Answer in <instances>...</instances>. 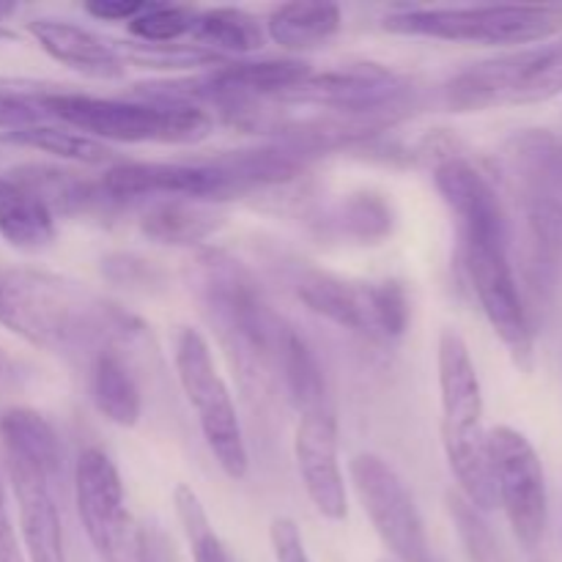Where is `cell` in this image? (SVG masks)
<instances>
[{
	"instance_id": "6da1fadb",
	"label": "cell",
	"mask_w": 562,
	"mask_h": 562,
	"mask_svg": "<svg viewBox=\"0 0 562 562\" xmlns=\"http://www.w3.org/2000/svg\"><path fill=\"white\" fill-rule=\"evenodd\" d=\"M0 324L49 355L93 357L135 329L119 307L36 269H0Z\"/></svg>"
},
{
	"instance_id": "7a4b0ae2",
	"label": "cell",
	"mask_w": 562,
	"mask_h": 562,
	"mask_svg": "<svg viewBox=\"0 0 562 562\" xmlns=\"http://www.w3.org/2000/svg\"><path fill=\"white\" fill-rule=\"evenodd\" d=\"M36 102L47 119L99 143L187 146L203 140L214 126L206 108L179 99H110L77 91H36Z\"/></svg>"
},
{
	"instance_id": "3957f363",
	"label": "cell",
	"mask_w": 562,
	"mask_h": 562,
	"mask_svg": "<svg viewBox=\"0 0 562 562\" xmlns=\"http://www.w3.org/2000/svg\"><path fill=\"white\" fill-rule=\"evenodd\" d=\"M442 448L461 497L481 514L497 508L488 467V431L483 428V390L470 346L456 329H442L437 349Z\"/></svg>"
},
{
	"instance_id": "277c9868",
	"label": "cell",
	"mask_w": 562,
	"mask_h": 562,
	"mask_svg": "<svg viewBox=\"0 0 562 562\" xmlns=\"http://www.w3.org/2000/svg\"><path fill=\"white\" fill-rule=\"evenodd\" d=\"M384 31L456 44H488V47L530 44L532 47L560 36L562 5L497 3L401 9L384 16Z\"/></svg>"
},
{
	"instance_id": "5b68a950",
	"label": "cell",
	"mask_w": 562,
	"mask_h": 562,
	"mask_svg": "<svg viewBox=\"0 0 562 562\" xmlns=\"http://www.w3.org/2000/svg\"><path fill=\"white\" fill-rule=\"evenodd\" d=\"M562 93V38L472 64L445 82V104L456 113L538 104Z\"/></svg>"
},
{
	"instance_id": "8992f818",
	"label": "cell",
	"mask_w": 562,
	"mask_h": 562,
	"mask_svg": "<svg viewBox=\"0 0 562 562\" xmlns=\"http://www.w3.org/2000/svg\"><path fill=\"white\" fill-rule=\"evenodd\" d=\"M176 376L187 401L195 409L198 426L214 461L231 481H245L250 470L245 431L223 373L214 366L209 340L195 327H181L176 335Z\"/></svg>"
},
{
	"instance_id": "52a82bcc",
	"label": "cell",
	"mask_w": 562,
	"mask_h": 562,
	"mask_svg": "<svg viewBox=\"0 0 562 562\" xmlns=\"http://www.w3.org/2000/svg\"><path fill=\"white\" fill-rule=\"evenodd\" d=\"M508 245L510 231L461 234L459 258L486 322L492 324L516 366L530 371L536 338H532V322L519 280H516L514 263H510Z\"/></svg>"
},
{
	"instance_id": "ba28073f",
	"label": "cell",
	"mask_w": 562,
	"mask_h": 562,
	"mask_svg": "<svg viewBox=\"0 0 562 562\" xmlns=\"http://www.w3.org/2000/svg\"><path fill=\"white\" fill-rule=\"evenodd\" d=\"M296 294L322 318L371 340H398L409 327V294L393 280L357 283L327 272H307Z\"/></svg>"
},
{
	"instance_id": "9c48e42d",
	"label": "cell",
	"mask_w": 562,
	"mask_h": 562,
	"mask_svg": "<svg viewBox=\"0 0 562 562\" xmlns=\"http://www.w3.org/2000/svg\"><path fill=\"white\" fill-rule=\"evenodd\" d=\"M349 477L362 510L395 562H439L409 486L382 456L357 453Z\"/></svg>"
},
{
	"instance_id": "30bf717a",
	"label": "cell",
	"mask_w": 562,
	"mask_h": 562,
	"mask_svg": "<svg viewBox=\"0 0 562 562\" xmlns=\"http://www.w3.org/2000/svg\"><path fill=\"white\" fill-rule=\"evenodd\" d=\"M488 467L494 499L503 505L516 541L525 549L541 547L547 536V475L530 439L510 426L488 428Z\"/></svg>"
},
{
	"instance_id": "8fae6325",
	"label": "cell",
	"mask_w": 562,
	"mask_h": 562,
	"mask_svg": "<svg viewBox=\"0 0 562 562\" xmlns=\"http://www.w3.org/2000/svg\"><path fill=\"white\" fill-rule=\"evenodd\" d=\"M75 503L82 530L102 562H132L137 525L126 508L119 467L102 448H86L75 464Z\"/></svg>"
},
{
	"instance_id": "7c38bea8",
	"label": "cell",
	"mask_w": 562,
	"mask_h": 562,
	"mask_svg": "<svg viewBox=\"0 0 562 562\" xmlns=\"http://www.w3.org/2000/svg\"><path fill=\"white\" fill-rule=\"evenodd\" d=\"M104 201H223V198L241 192V184L234 179L220 159L206 165L181 162H119L99 181Z\"/></svg>"
},
{
	"instance_id": "4fadbf2b",
	"label": "cell",
	"mask_w": 562,
	"mask_h": 562,
	"mask_svg": "<svg viewBox=\"0 0 562 562\" xmlns=\"http://www.w3.org/2000/svg\"><path fill=\"white\" fill-rule=\"evenodd\" d=\"M404 97L406 82L395 71L376 64H351L322 71V75L313 71L300 88H294L280 102L316 104V108L344 113L349 119H357V115L373 119L384 110L398 108Z\"/></svg>"
},
{
	"instance_id": "5bb4252c",
	"label": "cell",
	"mask_w": 562,
	"mask_h": 562,
	"mask_svg": "<svg viewBox=\"0 0 562 562\" xmlns=\"http://www.w3.org/2000/svg\"><path fill=\"white\" fill-rule=\"evenodd\" d=\"M294 456L313 508L329 521L346 519L349 497H346V475L340 470L338 417L333 404L302 412L294 434Z\"/></svg>"
},
{
	"instance_id": "9a60e30c",
	"label": "cell",
	"mask_w": 562,
	"mask_h": 562,
	"mask_svg": "<svg viewBox=\"0 0 562 562\" xmlns=\"http://www.w3.org/2000/svg\"><path fill=\"white\" fill-rule=\"evenodd\" d=\"M11 492L20 514L22 549L27 562H66L64 525H60L58 503H55L49 477L22 461L5 459Z\"/></svg>"
},
{
	"instance_id": "2e32d148",
	"label": "cell",
	"mask_w": 562,
	"mask_h": 562,
	"mask_svg": "<svg viewBox=\"0 0 562 562\" xmlns=\"http://www.w3.org/2000/svg\"><path fill=\"white\" fill-rule=\"evenodd\" d=\"M27 33L38 42V47L64 64L66 69L77 71L91 80H121L126 71V55L99 33L77 25L69 20L55 16H38L27 22Z\"/></svg>"
},
{
	"instance_id": "e0dca14e",
	"label": "cell",
	"mask_w": 562,
	"mask_h": 562,
	"mask_svg": "<svg viewBox=\"0 0 562 562\" xmlns=\"http://www.w3.org/2000/svg\"><path fill=\"white\" fill-rule=\"evenodd\" d=\"M0 442H3L5 459L22 461L33 467L49 481H58L64 470V448L53 423L36 409L27 406H11L0 412Z\"/></svg>"
},
{
	"instance_id": "ac0fdd59",
	"label": "cell",
	"mask_w": 562,
	"mask_h": 562,
	"mask_svg": "<svg viewBox=\"0 0 562 562\" xmlns=\"http://www.w3.org/2000/svg\"><path fill=\"white\" fill-rule=\"evenodd\" d=\"M0 236L25 252L44 250L55 241L53 209L9 176L0 179Z\"/></svg>"
},
{
	"instance_id": "d6986e66",
	"label": "cell",
	"mask_w": 562,
	"mask_h": 562,
	"mask_svg": "<svg viewBox=\"0 0 562 562\" xmlns=\"http://www.w3.org/2000/svg\"><path fill=\"white\" fill-rule=\"evenodd\" d=\"M344 25L335 3H283L267 16V36L285 53H302L327 44Z\"/></svg>"
},
{
	"instance_id": "ffe728a7",
	"label": "cell",
	"mask_w": 562,
	"mask_h": 562,
	"mask_svg": "<svg viewBox=\"0 0 562 562\" xmlns=\"http://www.w3.org/2000/svg\"><path fill=\"white\" fill-rule=\"evenodd\" d=\"M91 398L99 415L121 428L137 426L143 415V393L115 349L99 351L91 360Z\"/></svg>"
},
{
	"instance_id": "44dd1931",
	"label": "cell",
	"mask_w": 562,
	"mask_h": 562,
	"mask_svg": "<svg viewBox=\"0 0 562 562\" xmlns=\"http://www.w3.org/2000/svg\"><path fill=\"white\" fill-rule=\"evenodd\" d=\"M0 140L11 143V146L36 148V151L53 154V157L64 159V162L77 165H108L115 159V151L108 143H99L93 137L82 135V132L71 130V126L58 124L53 119L36 121V124L20 126V130H9L0 135Z\"/></svg>"
},
{
	"instance_id": "7402d4cb",
	"label": "cell",
	"mask_w": 562,
	"mask_h": 562,
	"mask_svg": "<svg viewBox=\"0 0 562 562\" xmlns=\"http://www.w3.org/2000/svg\"><path fill=\"white\" fill-rule=\"evenodd\" d=\"M140 228L162 245H198L220 228V214L201 201H157L143 212Z\"/></svg>"
},
{
	"instance_id": "603a6c76",
	"label": "cell",
	"mask_w": 562,
	"mask_h": 562,
	"mask_svg": "<svg viewBox=\"0 0 562 562\" xmlns=\"http://www.w3.org/2000/svg\"><path fill=\"white\" fill-rule=\"evenodd\" d=\"M190 36L198 49H209L212 55H245L261 47L267 31L256 16L241 9H206L195 14Z\"/></svg>"
},
{
	"instance_id": "cb8c5ba5",
	"label": "cell",
	"mask_w": 562,
	"mask_h": 562,
	"mask_svg": "<svg viewBox=\"0 0 562 562\" xmlns=\"http://www.w3.org/2000/svg\"><path fill=\"white\" fill-rule=\"evenodd\" d=\"M173 505L176 516H179V525L184 530L187 543H190L192 560L195 562H236L225 549V543L220 541L217 530L212 527L206 508H203L201 497L192 492L187 483H179L173 492Z\"/></svg>"
},
{
	"instance_id": "d4e9b609",
	"label": "cell",
	"mask_w": 562,
	"mask_h": 562,
	"mask_svg": "<svg viewBox=\"0 0 562 562\" xmlns=\"http://www.w3.org/2000/svg\"><path fill=\"white\" fill-rule=\"evenodd\" d=\"M195 9L173 3H143L140 14L130 20V33L146 47H173L179 38L190 36Z\"/></svg>"
},
{
	"instance_id": "484cf974",
	"label": "cell",
	"mask_w": 562,
	"mask_h": 562,
	"mask_svg": "<svg viewBox=\"0 0 562 562\" xmlns=\"http://www.w3.org/2000/svg\"><path fill=\"white\" fill-rule=\"evenodd\" d=\"M450 514H453V521L472 562H503L497 541H494L492 530L481 519V510L475 505L467 503L464 497H450Z\"/></svg>"
},
{
	"instance_id": "4316f807",
	"label": "cell",
	"mask_w": 562,
	"mask_h": 562,
	"mask_svg": "<svg viewBox=\"0 0 562 562\" xmlns=\"http://www.w3.org/2000/svg\"><path fill=\"white\" fill-rule=\"evenodd\" d=\"M132 562H179V552L168 532L159 525L137 527Z\"/></svg>"
},
{
	"instance_id": "83f0119b",
	"label": "cell",
	"mask_w": 562,
	"mask_h": 562,
	"mask_svg": "<svg viewBox=\"0 0 562 562\" xmlns=\"http://www.w3.org/2000/svg\"><path fill=\"white\" fill-rule=\"evenodd\" d=\"M269 541H272V552L278 562H311L300 527L291 519H285V516L272 521V527H269Z\"/></svg>"
},
{
	"instance_id": "f1b7e54d",
	"label": "cell",
	"mask_w": 562,
	"mask_h": 562,
	"mask_svg": "<svg viewBox=\"0 0 562 562\" xmlns=\"http://www.w3.org/2000/svg\"><path fill=\"white\" fill-rule=\"evenodd\" d=\"M0 562H27L25 549H22L20 538H16L14 521H11L3 481H0Z\"/></svg>"
},
{
	"instance_id": "f546056e",
	"label": "cell",
	"mask_w": 562,
	"mask_h": 562,
	"mask_svg": "<svg viewBox=\"0 0 562 562\" xmlns=\"http://www.w3.org/2000/svg\"><path fill=\"white\" fill-rule=\"evenodd\" d=\"M140 0H93V3H86L88 14L104 22H130L140 14Z\"/></svg>"
},
{
	"instance_id": "4dcf8cb0",
	"label": "cell",
	"mask_w": 562,
	"mask_h": 562,
	"mask_svg": "<svg viewBox=\"0 0 562 562\" xmlns=\"http://www.w3.org/2000/svg\"><path fill=\"white\" fill-rule=\"evenodd\" d=\"M5 14H11V5L0 3V16H5Z\"/></svg>"
},
{
	"instance_id": "1f68e13d",
	"label": "cell",
	"mask_w": 562,
	"mask_h": 562,
	"mask_svg": "<svg viewBox=\"0 0 562 562\" xmlns=\"http://www.w3.org/2000/svg\"><path fill=\"white\" fill-rule=\"evenodd\" d=\"M382 562H387V560H382Z\"/></svg>"
}]
</instances>
